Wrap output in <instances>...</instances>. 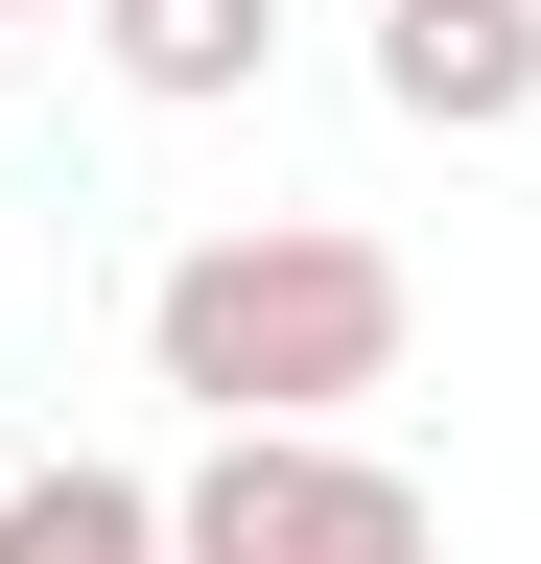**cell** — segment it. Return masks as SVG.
<instances>
[{"label": "cell", "mask_w": 541, "mask_h": 564, "mask_svg": "<svg viewBox=\"0 0 541 564\" xmlns=\"http://www.w3.org/2000/svg\"><path fill=\"white\" fill-rule=\"evenodd\" d=\"M400 329H424V282L354 212H213L142 282V377L213 400V447H354V400L400 377Z\"/></svg>", "instance_id": "6da1fadb"}, {"label": "cell", "mask_w": 541, "mask_h": 564, "mask_svg": "<svg viewBox=\"0 0 541 564\" xmlns=\"http://www.w3.org/2000/svg\"><path fill=\"white\" fill-rule=\"evenodd\" d=\"M165 564H447V518H424V470L377 447H188L165 470Z\"/></svg>", "instance_id": "7a4b0ae2"}, {"label": "cell", "mask_w": 541, "mask_h": 564, "mask_svg": "<svg viewBox=\"0 0 541 564\" xmlns=\"http://www.w3.org/2000/svg\"><path fill=\"white\" fill-rule=\"evenodd\" d=\"M377 118L400 141H518L541 118V0H377Z\"/></svg>", "instance_id": "3957f363"}, {"label": "cell", "mask_w": 541, "mask_h": 564, "mask_svg": "<svg viewBox=\"0 0 541 564\" xmlns=\"http://www.w3.org/2000/svg\"><path fill=\"white\" fill-rule=\"evenodd\" d=\"M95 70L142 118H236L259 70H283V0H95Z\"/></svg>", "instance_id": "277c9868"}, {"label": "cell", "mask_w": 541, "mask_h": 564, "mask_svg": "<svg viewBox=\"0 0 541 564\" xmlns=\"http://www.w3.org/2000/svg\"><path fill=\"white\" fill-rule=\"evenodd\" d=\"M0 564H165V470H118V447L0 470Z\"/></svg>", "instance_id": "5b68a950"}, {"label": "cell", "mask_w": 541, "mask_h": 564, "mask_svg": "<svg viewBox=\"0 0 541 564\" xmlns=\"http://www.w3.org/2000/svg\"><path fill=\"white\" fill-rule=\"evenodd\" d=\"M0 24H95V0H0Z\"/></svg>", "instance_id": "8992f818"}]
</instances>
